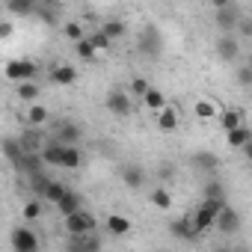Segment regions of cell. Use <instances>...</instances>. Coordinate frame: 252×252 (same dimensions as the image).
I'll return each instance as SVG.
<instances>
[{"label": "cell", "mask_w": 252, "mask_h": 252, "mask_svg": "<svg viewBox=\"0 0 252 252\" xmlns=\"http://www.w3.org/2000/svg\"><path fill=\"white\" fill-rule=\"evenodd\" d=\"M243 155H246V158H249V160H252V143H249V146H246V149H243Z\"/></svg>", "instance_id": "obj_47"}, {"label": "cell", "mask_w": 252, "mask_h": 252, "mask_svg": "<svg viewBox=\"0 0 252 252\" xmlns=\"http://www.w3.org/2000/svg\"><path fill=\"white\" fill-rule=\"evenodd\" d=\"M149 199H152V205L160 208V211H169V205H172V196H169L166 187H155V190L149 193Z\"/></svg>", "instance_id": "obj_29"}, {"label": "cell", "mask_w": 252, "mask_h": 252, "mask_svg": "<svg viewBox=\"0 0 252 252\" xmlns=\"http://www.w3.org/2000/svg\"><path fill=\"white\" fill-rule=\"evenodd\" d=\"M3 155H6V160H9L12 166H18V163L24 160V155H27V152H24V146H21L18 140H12V137H9V140H3Z\"/></svg>", "instance_id": "obj_23"}, {"label": "cell", "mask_w": 252, "mask_h": 252, "mask_svg": "<svg viewBox=\"0 0 252 252\" xmlns=\"http://www.w3.org/2000/svg\"><path fill=\"white\" fill-rule=\"evenodd\" d=\"M63 252H101V237L98 234H77V237L68 234Z\"/></svg>", "instance_id": "obj_11"}, {"label": "cell", "mask_w": 252, "mask_h": 252, "mask_svg": "<svg viewBox=\"0 0 252 252\" xmlns=\"http://www.w3.org/2000/svg\"><path fill=\"white\" fill-rule=\"evenodd\" d=\"M65 231H68L71 237H77V234H98V222H95L92 214L80 211V214L65 217Z\"/></svg>", "instance_id": "obj_5"}, {"label": "cell", "mask_w": 252, "mask_h": 252, "mask_svg": "<svg viewBox=\"0 0 252 252\" xmlns=\"http://www.w3.org/2000/svg\"><path fill=\"white\" fill-rule=\"evenodd\" d=\"M89 42L95 45V51H110V42H113V39H110V36H107V33L101 30V27H98V30H92Z\"/></svg>", "instance_id": "obj_34"}, {"label": "cell", "mask_w": 252, "mask_h": 252, "mask_svg": "<svg viewBox=\"0 0 252 252\" xmlns=\"http://www.w3.org/2000/svg\"><path fill=\"white\" fill-rule=\"evenodd\" d=\"M190 163H193L199 172H205V175H214V172H217V166H220V158H217L214 152H196V155L190 158Z\"/></svg>", "instance_id": "obj_16"}, {"label": "cell", "mask_w": 252, "mask_h": 252, "mask_svg": "<svg viewBox=\"0 0 252 252\" xmlns=\"http://www.w3.org/2000/svg\"><path fill=\"white\" fill-rule=\"evenodd\" d=\"M12 33V24H3V27H0V39H6Z\"/></svg>", "instance_id": "obj_45"}, {"label": "cell", "mask_w": 252, "mask_h": 252, "mask_svg": "<svg viewBox=\"0 0 252 252\" xmlns=\"http://www.w3.org/2000/svg\"><path fill=\"white\" fill-rule=\"evenodd\" d=\"M48 77H51L54 83H60V86H71V83L77 80V71H74L71 65H54Z\"/></svg>", "instance_id": "obj_18"}, {"label": "cell", "mask_w": 252, "mask_h": 252, "mask_svg": "<svg viewBox=\"0 0 252 252\" xmlns=\"http://www.w3.org/2000/svg\"><path fill=\"white\" fill-rule=\"evenodd\" d=\"M51 140L60 143V146H77V143L83 140V131H80V125H74V122L65 119V122H57V125H54Z\"/></svg>", "instance_id": "obj_6"}, {"label": "cell", "mask_w": 252, "mask_h": 252, "mask_svg": "<svg viewBox=\"0 0 252 252\" xmlns=\"http://www.w3.org/2000/svg\"><path fill=\"white\" fill-rule=\"evenodd\" d=\"M107 231L113 234V237H125L131 231V220H125L122 214H110L107 217Z\"/></svg>", "instance_id": "obj_21"}, {"label": "cell", "mask_w": 252, "mask_h": 252, "mask_svg": "<svg viewBox=\"0 0 252 252\" xmlns=\"http://www.w3.org/2000/svg\"><path fill=\"white\" fill-rule=\"evenodd\" d=\"M51 181H54V178H48V172H39V175H33V178H27V190H30L33 196H39V199L45 202V193H48V187H51Z\"/></svg>", "instance_id": "obj_20"}, {"label": "cell", "mask_w": 252, "mask_h": 252, "mask_svg": "<svg viewBox=\"0 0 252 252\" xmlns=\"http://www.w3.org/2000/svg\"><path fill=\"white\" fill-rule=\"evenodd\" d=\"M234 80H237L240 86H252V65H240V68L234 71Z\"/></svg>", "instance_id": "obj_41"}, {"label": "cell", "mask_w": 252, "mask_h": 252, "mask_svg": "<svg viewBox=\"0 0 252 252\" xmlns=\"http://www.w3.org/2000/svg\"><path fill=\"white\" fill-rule=\"evenodd\" d=\"M45 166H48V163H45V158H42V155H24V160H21V163H18L15 169H18L21 175H27V178H33V175H39V172H45Z\"/></svg>", "instance_id": "obj_17"}, {"label": "cell", "mask_w": 252, "mask_h": 252, "mask_svg": "<svg viewBox=\"0 0 252 252\" xmlns=\"http://www.w3.org/2000/svg\"><path fill=\"white\" fill-rule=\"evenodd\" d=\"M39 92H42L39 83H21V86H18V98H21V101H36Z\"/></svg>", "instance_id": "obj_36"}, {"label": "cell", "mask_w": 252, "mask_h": 252, "mask_svg": "<svg viewBox=\"0 0 252 252\" xmlns=\"http://www.w3.org/2000/svg\"><path fill=\"white\" fill-rule=\"evenodd\" d=\"M119 175H122V181L128 184L131 190H143V184H146V169L140 163H125L119 169Z\"/></svg>", "instance_id": "obj_14"}, {"label": "cell", "mask_w": 252, "mask_h": 252, "mask_svg": "<svg viewBox=\"0 0 252 252\" xmlns=\"http://www.w3.org/2000/svg\"><path fill=\"white\" fill-rule=\"evenodd\" d=\"M225 208V199H205L196 211H193V225L199 234H205L208 228H217V220Z\"/></svg>", "instance_id": "obj_2"}, {"label": "cell", "mask_w": 252, "mask_h": 252, "mask_svg": "<svg viewBox=\"0 0 252 252\" xmlns=\"http://www.w3.org/2000/svg\"><path fill=\"white\" fill-rule=\"evenodd\" d=\"M160 48H163V36L155 24H143L140 30V54H146L149 60L160 57Z\"/></svg>", "instance_id": "obj_4"}, {"label": "cell", "mask_w": 252, "mask_h": 252, "mask_svg": "<svg viewBox=\"0 0 252 252\" xmlns=\"http://www.w3.org/2000/svg\"><path fill=\"white\" fill-rule=\"evenodd\" d=\"M36 74H39V65L33 60H9L6 63V77L12 83H36Z\"/></svg>", "instance_id": "obj_3"}, {"label": "cell", "mask_w": 252, "mask_h": 252, "mask_svg": "<svg viewBox=\"0 0 252 252\" xmlns=\"http://www.w3.org/2000/svg\"><path fill=\"white\" fill-rule=\"evenodd\" d=\"M48 140H51V137H45L42 128H30V125H27V128L21 131V137H18V143L24 146L27 155H42L45 146H48Z\"/></svg>", "instance_id": "obj_7"}, {"label": "cell", "mask_w": 252, "mask_h": 252, "mask_svg": "<svg viewBox=\"0 0 252 252\" xmlns=\"http://www.w3.org/2000/svg\"><path fill=\"white\" fill-rule=\"evenodd\" d=\"M80 163H83V155H80V149H77V146H65L63 166H65V169H77Z\"/></svg>", "instance_id": "obj_33"}, {"label": "cell", "mask_w": 252, "mask_h": 252, "mask_svg": "<svg viewBox=\"0 0 252 252\" xmlns=\"http://www.w3.org/2000/svg\"><path fill=\"white\" fill-rule=\"evenodd\" d=\"M107 110H110L113 116H119V119H128L131 110H134L131 95L125 92V89H110V92H107Z\"/></svg>", "instance_id": "obj_8"}, {"label": "cell", "mask_w": 252, "mask_h": 252, "mask_svg": "<svg viewBox=\"0 0 252 252\" xmlns=\"http://www.w3.org/2000/svg\"><path fill=\"white\" fill-rule=\"evenodd\" d=\"M214 51H217V57L220 60H225V63H234L237 57H240V39L237 36H220L217 39V45H214Z\"/></svg>", "instance_id": "obj_13"}, {"label": "cell", "mask_w": 252, "mask_h": 252, "mask_svg": "<svg viewBox=\"0 0 252 252\" xmlns=\"http://www.w3.org/2000/svg\"><path fill=\"white\" fill-rule=\"evenodd\" d=\"M143 104H146L149 110H155V113H163V110H166V95H163L160 89H149V95L143 98Z\"/></svg>", "instance_id": "obj_27"}, {"label": "cell", "mask_w": 252, "mask_h": 252, "mask_svg": "<svg viewBox=\"0 0 252 252\" xmlns=\"http://www.w3.org/2000/svg\"><path fill=\"white\" fill-rule=\"evenodd\" d=\"M158 125H160V131H175L178 128V116H175V110H163V113H158Z\"/></svg>", "instance_id": "obj_32"}, {"label": "cell", "mask_w": 252, "mask_h": 252, "mask_svg": "<svg viewBox=\"0 0 252 252\" xmlns=\"http://www.w3.org/2000/svg\"><path fill=\"white\" fill-rule=\"evenodd\" d=\"M57 15H60V3H39L36 6V18H42L45 24H57Z\"/></svg>", "instance_id": "obj_28"}, {"label": "cell", "mask_w": 252, "mask_h": 252, "mask_svg": "<svg viewBox=\"0 0 252 252\" xmlns=\"http://www.w3.org/2000/svg\"><path fill=\"white\" fill-rule=\"evenodd\" d=\"M243 228V217H240V211H234V208H222V214H220V220H217V231L220 234H237Z\"/></svg>", "instance_id": "obj_12"}, {"label": "cell", "mask_w": 252, "mask_h": 252, "mask_svg": "<svg viewBox=\"0 0 252 252\" xmlns=\"http://www.w3.org/2000/svg\"><path fill=\"white\" fill-rule=\"evenodd\" d=\"M42 217V199H30L27 205H24V220H39Z\"/></svg>", "instance_id": "obj_37"}, {"label": "cell", "mask_w": 252, "mask_h": 252, "mask_svg": "<svg viewBox=\"0 0 252 252\" xmlns=\"http://www.w3.org/2000/svg\"><path fill=\"white\" fill-rule=\"evenodd\" d=\"M48 119H51V113H48V107H42V104H33V107L27 110V125H30V128H42Z\"/></svg>", "instance_id": "obj_25"}, {"label": "cell", "mask_w": 252, "mask_h": 252, "mask_svg": "<svg viewBox=\"0 0 252 252\" xmlns=\"http://www.w3.org/2000/svg\"><path fill=\"white\" fill-rule=\"evenodd\" d=\"M202 193H205V199H225V187H222L217 178H211V181L205 184V190H202Z\"/></svg>", "instance_id": "obj_35"}, {"label": "cell", "mask_w": 252, "mask_h": 252, "mask_svg": "<svg viewBox=\"0 0 252 252\" xmlns=\"http://www.w3.org/2000/svg\"><path fill=\"white\" fill-rule=\"evenodd\" d=\"M57 211L63 214V220H65V217H71V214H80V211H83V196H80L77 190H68V193L60 199Z\"/></svg>", "instance_id": "obj_15"}, {"label": "cell", "mask_w": 252, "mask_h": 252, "mask_svg": "<svg viewBox=\"0 0 252 252\" xmlns=\"http://www.w3.org/2000/svg\"><path fill=\"white\" fill-rule=\"evenodd\" d=\"M169 234L172 237H178V240H199L202 234L196 231V225H193V214H187V217H175V220H169Z\"/></svg>", "instance_id": "obj_10"}, {"label": "cell", "mask_w": 252, "mask_h": 252, "mask_svg": "<svg viewBox=\"0 0 252 252\" xmlns=\"http://www.w3.org/2000/svg\"><path fill=\"white\" fill-rule=\"evenodd\" d=\"M252 143V131L246 128V125H243V128H237V131H231L228 134V146L231 149H246Z\"/></svg>", "instance_id": "obj_26"}, {"label": "cell", "mask_w": 252, "mask_h": 252, "mask_svg": "<svg viewBox=\"0 0 252 252\" xmlns=\"http://www.w3.org/2000/svg\"><path fill=\"white\" fill-rule=\"evenodd\" d=\"M158 175H160L163 181H169V178L175 175V169H172V163H160V169H158Z\"/></svg>", "instance_id": "obj_44"}, {"label": "cell", "mask_w": 252, "mask_h": 252, "mask_svg": "<svg viewBox=\"0 0 252 252\" xmlns=\"http://www.w3.org/2000/svg\"><path fill=\"white\" fill-rule=\"evenodd\" d=\"M9 240H12V252H39V237L33 228L18 225V228H12Z\"/></svg>", "instance_id": "obj_9"}, {"label": "cell", "mask_w": 252, "mask_h": 252, "mask_svg": "<svg viewBox=\"0 0 252 252\" xmlns=\"http://www.w3.org/2000/svg\"><path fill=\"white\" fill-rule=\"evenodd\" d=\"M42 158H45V163H48V166H63V158H65V146H60V143L48 140V146H45Z\"/></svg>", "instance_id": "obj_19"}, {"label": "cell", "mask_w": 252, "mask_h": 252, "mask_svg": "<svg viewBox=\"0 0 252 252\" xmlns=\"http://www.w3.org/2000/svg\"><path fill=\"white\" fill-rule=\"evenodd\" d=\"M220 125L225 128V134H231V131L243 128V110H225V113L220 116Z\"/></svg>", "instance_id": "obj_24"}, {"label": "cell", "mask_w": 252, "mask_h": 252, "mask_svg": "<svg viewBox=\"0 0 252 252\" xmlns=\"http://www.w3.org/2000/svg\"><path fill=\"white\" fill-rule=\"evenodd\" d=\"M211 252H234V246H217V249H211Z\"/></svg>", "instance_id": "obj_46"}, {"label": "cell", "mask_w": 252, "mask_h": 252, "mask_svg": "<svg viewBox=\"0 0 252 252\" xmlns=\"http://www.w3.org/2000/svg\"><path fill=\"white\" fill-rule=\"evenodd\" d=\"M234 252H249V246H243V243H240V246H234Z\"/></svg>", "instance_id": "obj_48"}, {"label": "cell", "mask_w": 252, "mask_h": 252, "mask_svg": "<svg viewBox=\"0 0 252 252\" xmlns=\"http://www.w3.org/2000/svg\"><path fill=\"white\" fill-rule=\"evenodd\" d=\"M71 187H65L63 181H51V187H48V193H45V202H51V205H60V199L68 193Z\"/></svg>", "instance_id": "obj_31"}, {"label": "cell", "mask_w": 252, "mask_h": 252, "mask_svg": "<svg viewBox=\"0 0 252 252\" xmlns=\"http://www.w3.org/2000/svg\"><path fill=\"white\" fill-rule=\"evenodd\" d=\"M214 27L222 33V36H237V27L243 21V9L237 3H228V0H217L214 3Z\"/></svg>", "instance_id": "obj_1"}, {"label": "cell", "mask_w": 252, "mask_h": 252, "mask_svg": "<svg viewBox=\"0 0 252 252\" xmlns=\"http://www.w3.org/2000/svg\"><path fill=\"white\" fill-rule=\"evenodd\" d=\"M237 36L252 39V18H246V15H243V21H240V27H237Z\"/></svg>", "instance_id": "obj_43"}, {"label": "cell", "mask_w": 252, "mask_h": 252, "mask_svg": "<svg viewBox=\"0 0 252 252\" xmlns=\"http://www.w3.org/2000/svg\"><path fill=\"white\" fill-rule=\"evenodd\" d=\"M101 30H104L110 39H119V36H125V30H128V27H125L122 18H107V21L101 24Z\"/></svg>", "instance_id": "obj_30"}, {"label": "cell", "mask_w": 252, "mask_h": 252, "mask_svg": "<svg viewBox=\"0 0 252 252\" xmlns=\"http://www.w3.org/2000/svg\"><path fill=\"white\" fill-rule=\"evenodd\" d=\"M196 116H199V119H214V104L199 101V104H196Z\"/></svg>", "instance_id": "obj_42"}, {"label": "cell", "mask_w": 252, "mask_h": 252, "mask_svg": "<svg viewBox=\"0 0 252 252\" xmlns=\"http://www.w3.org/2000/svg\"><path fill=\"white\" fill-rule=\"evenodd\" d=\"M149 89H152V86H149V80H146V77H134V80H131V95L146 98V95H149Z\"/></svg>", "instance_id": "obj_40"}, {"label": "cell", "mask_w": 252, "mask_h": 252, "mask_svg": "<svg viewBox=\"0 0 252 252\" xmlns=\"http://www.w3.org/2000/svg\"><path fill=\"white\" fill-rule=\"evenodd\" d=\"M74 51H77V57H80V60H92V57H95V45L89 42V36H86L83 42H77V45H74Z\"/></svg>", "instance_id": "obj_39"}, {"label": "cell", "mask_w": 252, "mask_h": 252, "mask_svg": "<svg viewBox=\"0 0 252 252\" xmlns=\"http://www.w3.org/2000/svg\"><path fill=\"white\" fill-rule=\"evenodd\" d=\"M36 0H6V12H12V15H21V18H27V15H36Z\"/></svg>", "instance_id": "obj_22"}, {"label": "cell", "mask_w": 252, "mask_h": 252, "mask_svg": "<svg viewBox=\"0 0 252 252\" xmlns=\"http://www.w3.org/2000/svg\"><path fill=\"white\" fill-rule=\"evenodd\" d=\"M63 30H65V36H68V39H71V42H74V45H77V42H83V39H86V36H83V27H80V24H77V21H68V24H65V27H63Z\"/></svg>", "instance_id": "obj_38"}]
</instances>
